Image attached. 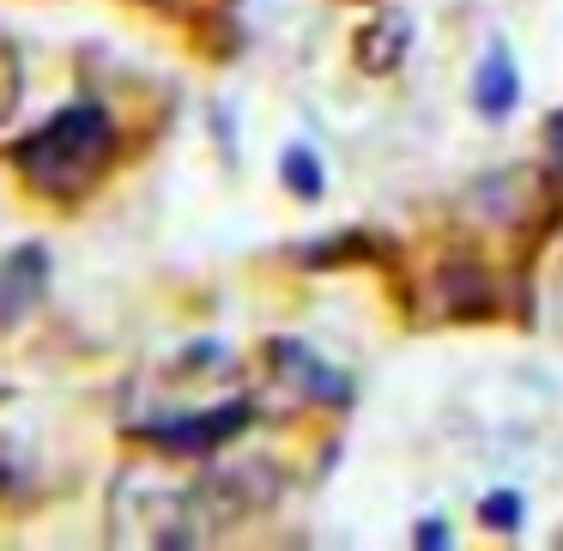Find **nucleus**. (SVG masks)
<instances>
[{"label": "nucleus", "mask_w": 563, "mask_h": 551, "mask_svg": "<svg viewBox=\"0 0 563 551\" xmlns=\"http://www.w3.org/2000/svg\"><path fill=\"white\" fill-rule=\"evenodd\" d=\"M545 152H551V164H558V170H563V115H558V122H551V134H545Z\"/></svg>", "instance_id": "9"}, {"label": "nucleus", "mask_w": 563, "mask_h": 551, "mask_svg": "<svg viewBox=\"0 0 563 551\" xmlns=\"http://www.w3.org/2000/svg\"><path fill=\"white\" fill-rule=\"evenodd\" d=\"M478 110L485 115L515 110V67H509V55H485V67H478Z\"/></svg>", "instance_id": "5"}, {"label": "nucleus", "mask_w": 563, "mask_h": 551, "mask_svg": "<svg viewBox=\"0 0 563 551\" xmlns=\"http://www.w3.org/2000/svg\"><path fill=\"white\" fill-rule=\"evenodd\" d=\"M406 19H376V25H364L357 31V67H364V74H394V67L406 62Z\"/></svg>", "instance_id": "4"}, {"label": "nucleus", "mask_w": 563, "mask_h": 551, "mask_svg": "<svg viewBox=\"0 0 563 551\" xmlns=\"http://www.w3.org/2000/svg\"><path fill=\"white\" fill-rule=\"evenodd\" d=\"M285 183H291L297 195L316 200V195H321V183H316V158H309V152H285Z\"/></svg>", "instance_id": "7"}, {"label": "nucleus", "mask_w": 563, "mask_h": 551, "mask_svg": "<svg viewBox=\"0 0 563 551\" xmlns=\"http://www.w3.org/2000/svg\"><path fill=\"white\" fill-rule=\"evenodd\" d=\"M19 91H25V67H19V49L0 37V122L19 110Z\"/></svg>", "instance_id": "6"}, {"label": "nucleus", "mask_w": 563, "mask_h": 551, "mask_svg": "<svg viewBox=\"0 0 563 551\" xmlns=\"http://www.w3.org/2000/svg\"><path fill=\"white\" fill-rule=\"evenodd\" d=\"M110 158H115V122L103 103H67L37 134H25L13 146L25 188H37L43 200H79L86 188L103 183Z\"/></svg>", "instance_id": "1"}, {"label": "nucleus", "mask_w": 563, "mask_h": 551, "mask_svg": "<svg viewBox=\"0 0 563 551\" xmlns=\"http://www.w3.org/2000/svg\"><path fill=\"white\" fill-rule=\"evenodd\" d=\"M485 521L490 527H515V497H490L485 503Z\"/></svg>", "instance_id": "8"}, {"label": "nucleus", "mask_w": 563, "mask_h": 551, "mask_svg": "<svg viewBox=\"0 0 563 551\" xmlns=\"http://www.w3.org/2000/svg\"><path fill=\"white\" fill-rule=\"evenodd\" d=\"M249 425V400H231V406H212V412H188V418H158V425H140V437L158 442V449H176V454H200V449H219L224 437Z\"/></svg>", "instance_id": "2"}, {"label": "nucleus", "mask_w": 563, "mask_h": 551, "mask_svg": "<svg viewBox=\"0 0 563 551\" xmlns=\"http://www.w3.org/2000/svg\"><path fill=\"white\" fill-rule=\"evenodd\" d=\"M43 249H13L0 255V321H19L43 297Z\"/></svg>", "instance_id": "3"}]
</instances>
